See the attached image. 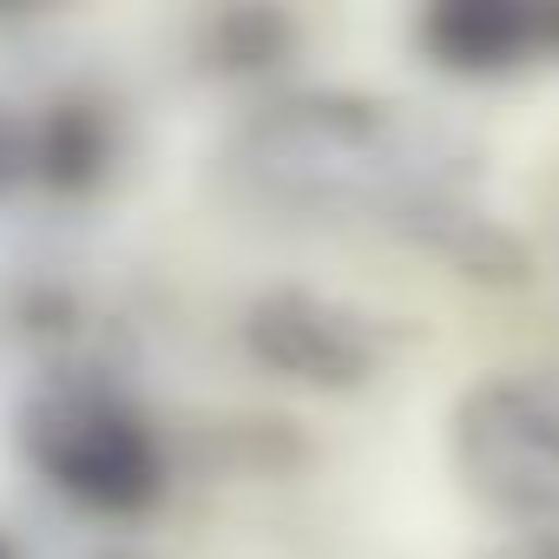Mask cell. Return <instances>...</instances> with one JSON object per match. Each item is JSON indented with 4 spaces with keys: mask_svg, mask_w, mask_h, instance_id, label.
<instances>
[{
    "mask_svg": "<svg viewBox=\"0 0 559 559\" xmlns=\"http://www.w3.org/2000/svg\"><path fill=\"white\" fill-rule=\"evenodd\" d=\"M230 165L250 191L276 204L362 211L402 224L428 198L467 191L474 145L408 112L402 99L356 86H310L257 106L230 139Z\"/></svg>",
    "mask_w": 559,
    "mask_h": 559,
    "instance_id": "6da1fadb",
    "label": "cell"
},
{
    "mask_svg": "<svg viewBox=\"0 0 559 559\" xmlns=\"http://www.w3.org/2000/svg\"><path fill=\"white\" fill-rule=\"evenodd\" d=\"M21 454L93 520H145L171 480L152 415L93 376H53L21 402Z\"/></svg>",
    "mask_w": 559,
    "mask_h": 559,
    "instance_id": "7a4b0ae2",
    "label": "cell"
},
{
    "mask_svg": "<svg viewBox=\"0 0 559 559\" xmlns=\"http://www.w3.org/2000/svg\"><path fill=\"white\" fill-rule=\"evenodd\" d=\"M461 487L507 526H559V376L507 369L461 389L448 415Z\"/></svg>",
    "mask_w": 559,
    "mask_h": 559,
    "instance_id": "3957f363",
    "label": "cell"
},
{
    "mask_svg": "<svg viewBox=\"0 0 559 559\" xmlns=\"http://www.w3.org/2000/svg\"><path fill=\"white\" fill-rule=\"evenodd\" d=\"M237 343L270 382H290L310 395L369 389L389 362V330L362 304H343V297L310 290V284L257 290L237 317Z\"/></svg>",
    "mask_w": 559,
    "mask_h": 559,
    "instance_id": "277c9868",
    "label": "cell"
},
{
    "mask_svg": "<svg viewBox=\"0 0 559 559\" xmlns=\"http://www.w3.org/2000/svg\"><path fill=\"white\" fill-rule=\"evenodd\" d=\"M408 34L421 67L448 80H500L559 60V0H435Z\"/></svg>",
    "mask_w": 559,
    "mask_h": 559,
    "instance_id": "5b68a950",
    "label": "cell"
},
{
    "mask_svg": "<svg viewBox=\"0 0 559 559\" xmlns=\"http://www.w3.org/2000/svg\"><path fill=\"white\" fill-rule=\"evenodd\" d=\"M119 165V119L93 93H53L27 119V185L47 198H93Z\"/></svg>",
    "mask_w": 559,
    "mask_h": 559,
    "instance_id": "8992f818",
    "label": "cell"
},
{
    "mask_svg": "<svg viewBox=\"0 0 559 559\" xmlns=\"http://www.w3.org/2000/svg\"><path fill=\"white\" fill-rule=\"evenodd\" d=\"M395 230L415 237L421 250H435L448 270L467 276V284H526V276H533V250H526L493 211H480L467 191L428 198V204L408 211Z\"/></svg>",
    "mask_w": 559,
    "mask_h": 559,
    "instance_id": "52a82bcc",
    "label": "cell"
},
{
    "mask_svg": "<svg viewBox=\"0 0 559 559\" xmlns=\"http://www.w3.org/2000/svg\"><path fill=\"white\" fill-rule=\"evenodd\" d=\"M297 47H304V34H297V21L284 8H217L191 34L198 73L230 80V86L276 80V73L297 60Z\"/></svg>",
    "mask_w": 559,
    "mask_h": 559,
    "instance_id": "ba28073f",
    "label": "cell"
},
{
    "mask_svg": "<svg viewBox=\"0 0 559 559\" xmlns=\"http://www.w3.org/2000/svg\"><path fill=\"white\" fill-rule=\"evenodd\" d=\"M474 559H559V526H507Z\"/></svg>",
    "mask_w": 559,
    "mask_h": 559,
    "instance_id": "9c48e42d",
    "label": "cell"
},
{
    "mask_svg": "<svg viewBox=\"0 0 559 559\" xmlns=\"http://www.w3.org/2000/svg\"><path fill=\"white\" fill-rule=\"evenodd\" d=\"M27 185V119L0 106V198Z\"/></svg>",
    "mask_w": 559,
    "mask_h": 559,
    "instance_id": "30bf717a",
    "label": "cell"
},
{
    "mask_svg": "<svg viewBox=\"0 0 559 559\" xmlns=\"http://www.w3.org/2000/svg\"><path fill=\"white\" fill-rule=\"evenodd\" d=\"M0 559H14V546H8V539H0Z\"/></svg>",
    "mask_w": 559,
    "mask_h": 559,
    "instance_id": "8fae6325",
    "label": "cell"
}]
</instances>
